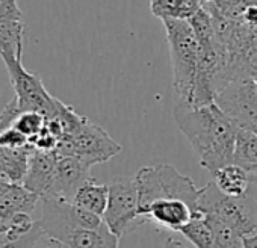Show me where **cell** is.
Segmentation results:
<instances>
[{
	"instance_id": "8992f818",
	"label": "cell",
	"mask_w": 257,
	"mask_h": 248,
	"mask_svg": "<svg viewBox=\"0 0 257 248\" xmlns=\"http://www.w3.org/2000/svg\"><path fill=\"white\" fill-rule=\"evenodd\" d=\"M0 58L8 70L10 82L14 88L16 98L22 112L34 110L44 115L46 119L52 118L56 113L61 100L53 97L44 88V83L37 73H31L23 67L22 56L14 53H4L0 55Z\"/></svg>"
},
{
	"instance_id": "8fae6325",
	"label": "cell",
	"mask_w": 257,
	"mask_h": 248,
	"mask_svg": "<svg viewBox=\"0 0 257 248\" xmlns=\"http://www.w3.org/2000/svg\"><path fill=\"white\" fill-rule=\"evenodd\" d=\"M197 213L200 212L183 200H161L149 204L138 215L143 224L152 222L164 230L180 231Z\"/></svg>"
},
{
	"instance_id": "83f0119b",
	"label": "cell",
	"mask_w": 257,
	"mask_h": 248,
	"mask_svg": "<svg viewBox=\"0 0 257 248\" xmlns=\"http://www.w3.org/2000/svg\"><path fill=\"white\" fill-rule=\"evenodd\" d=\"M162 248H189V246L185 245L183 242L177 240L176 237H170V239H167V242L164 243Z\"/></svg>"
},
{
	"instance_id": "f1b7e54d",
	"label": "cell",
	"mask_w": 257,
	"mask_h": 248,
	"mask_svg": "<svg viewBox=\"0 0 257 248\" xmlns=\"http://www.w3.org/2000/svg\"><path fill=\"white\" fill-rule=\"evenodd\" d=\"M46 248H67V246H65V245H62L59 240L49 237V240H47V243H46Z\"/></svg>"
},
{
	"instance_id": "5b68a950",
	"label": "cell",
	"mask_w": 257,
	"mask_h": 248,
	"mask_svg": "<svg viewBox=\"0 0 257 248\" xmlns=\"http://www.w3.org/2000/svg\"><path fill=\"white\" fill-rule=\"evenodd\" d=\"M198 212L225 222L242 237L257 233V203L248 194L243 197L227 195L215 182L203 186Z\"/></svg>"
},
{
	"instance_id": "52a82bcc",
	"label": "cell",
	"mask_w": 257,
	"mask_h": 248,
	"mask_svg": "<svg viewBox=\"0 0 257 248\" xmlns=\"http://www.w3.org/2000/svg\"><path fill=\"white\" fill-rule=\"evenodd\" d=\"M55 152L59 156H76L92 167L107 162L119 155L122 146L118 144L101 126L86 119L77 132L59 140Z\"/></svg>"
},
{
	"instance_id": "5bb4252c",
	"label": "cell",
	"mask_w": 257,
	"mask_h": 248,
	"mask_svg": "<svg viewBox=\"0 0 257 248\" xmlns=\"http://www.w3.org/2000/svg\"><path fill=\"white\" fill-rule=\"evenodd\" d=\"M233 164L242 167L251 183L257 185V134L246 129H239L234 147Z\"/></svg>"
},
{
	"instance_id": "4fadbf2b",
	"label": "cell",
	"mask_w": 257,
	"mask_h": 248,
	"mask_svg": "<svg viewBox=\"0 0 257 248\" xmlns=\"http://www.w3.org/2000/svg\"><path fill=\"white\" fill-rule=\"evenodd\" d=\"M41 197L26 189L23 185L11 183L10 188L0 194V233L7 231L10 219L20 212H34Z\"/></svg>"
},
{
	"instance_id": "6da1fadb",
	"label": "cell",
	"mask_w": 257,
	"mask_h": 248,
	"mask_svg": "<svg viewBox=\"0 0 257 248\" xmlns=\"http://www.w3.org/2000/svg\"><path fill=\"white\" fill-rule=\"evenodd\" d=\"M174 119L179 129L198 155L200 165L210 174L233 164L237 124L213 101L203 106H188L176 101Z\"/></svg>"
},
{
	"instance_id": "9c48e42d",
	"label": "cell",
	"mask_w": 257,
	"mask_h": 248,
	"mask_svg": "<svg viewBox=\"0 0 257 248\" xmlns=\"http://www.w3.org/2000/svg\"><path fill=\"white\" fill-rule=\"evenodd\" d=\"M215 103L240 129L257 134V82L254 77L231 80Z\"/></svg>"
},
{
	"instance_id": "cb8c5ba5",
	"label": "cell",
	"mask_w": 257,
	"mask_h": 248,
	"mask_svg": "<svg viewBox=\"0 0 257 248\" xmlns=\"http://www.w3.org/2000/svg\"><path fill=\"white\" fill-rule=\"evenodd\" d=\"M22 109L19 106L17 98L14 97L10 103L5 104L4 110L0 112V134H4L5 131L14 128V124L17 121V118L20 116Z\"/></svg>"
},
{
	"instance_id": "3957f363",
	"label": "cell",
	"mask_w": 257,
	"mask_h": 248,
	"mask_svg": "<svg viewBox=\"0 0 257 248\" xmlns=\"http://www.w3.org/2000/svg\"><path fill=\"white\" fill-rule=\"evenodd\" d=\"M43 216L40 224L47 237L59 240L67 248H118L119 237L106 222L98 228H85L73 224L64 212V200L41 197Z\"/></svg>"
},
{
	"instance_id": "7c38bea8",
	"label": "cell",
	"mask_w": 257,
	"mask_h": 248,
	"mask_svg": "<svg viewBox=\"0 0 257 248\" xmlns=\"http://www.w3.org/2000/svg\"><path fill=\"white\" fill-rule=\"evenodd\" d=\"M56 162H58L56 152H44V150L34 149L29 156L28 171L22 185L40 197L47 195L55 179Z\"/></svg>"
},
{
	"instance_id": "484cf974",
	"label": "cell",
	"mask_w": 257,
	"mask_h": 248,
	"mask_svg": "<svg viewBox=\"0 0 257 248\" xmlns=\"http://www.w3.org/2000/svg\"><path fill=\"white\" fill-rule=\"evenodd\" d=\"M22 14L17 0H0V19L22 20Z\"/></svg>"
},
{
	"instance_id": "4316f807",
	"label": "cell",
	"mask_w": 257,
	"mask_h": 248,
	"mask_svg": "<svg viewBox=\"0 0 257 248\" xmlns=\"http://www.w3.org/2000/svg\"><path fill=\"white\" fill-rule=\"evenodd\" d=\"M242 243H243V248H257V233L243 236Z\"/></svg>"
},
{
	"instance_id": "ffe728a7",
	"label": "cell",
	"mask_w": 257,
	"mask_h": 248,
	"mask_svg": "<svg viewBox=\"0 0 257 248\" xmlns=\"http://www.w3.org/2000/svg\"><path fill=\"white\" fill-rule=\"evenodd\" d=\"M213 227V248H243L242 236L225 222L206 215Z\"/></svg>"
},
{
	"instance_id": "d4e9b609",
	"label": "cell",
	"mask_w": 257,
	"mask_h": 248,
	"mask_svg": "<svg viewBox=\"0 0 257 248\" xmlns=\"http://www.w3.org/2000/svg\"><path fill=\"white\" fill-rule=\"evenodd\" d=\"M29 144V140L19 132L16 128H11L8 131H5L4 134H0V147H25Z\"/></svg>"
},
{
	"instance_id": "e0dca14e",
	"label": "cell",
	"mask_w": 257,
	"mask_h": 248,
	"mask_svg": "<svg viewBox=\"0 0 257 248\" xmlns=\"http://www.w3.org/2000/svg\"><path fill=\"white\" fill-rule=\"evenodd\" d=\"M204 5V0H150V10L155 17L189 20Z\"/></svg>"
},
{
	"instance_id": "30bf717a",
	"label": "cell",
	"mask_w": 257,
	"mask_h": 248,
	"mask_svg": "<svg viewBox=\"0 0 257 248\" xmlns=\"http://www.w3.org/2000/svg\"><path fill=\"white\" fill-rule=\"evenodd\" d=\"M91 165L76 156H59L55 170V179L50 191L44 197H55L73 201L79 188L91 179Z\"/></svg>"
},
{
	"instance_id": "277c9868",
	"label": "cell",
	"mask_w": 257,
	"mask_h": 248,
	"mask_svg": "<svg viewBox=\"0 0 257 248\" xmlns=\"http://www.w3.org/2000/svg\"><path fill=\"white\" fill-rule=\"evenodd\" d=\"M135 180L140 194L138 213L161 200H183L198 212L203 188H197L194 180L182 174L176 167L170 164L143 167L137 171Z\"/></svg>"
},
{
	"instance_id": "d6986e66",
	"label": "cell",
	"mask_w": 257,
	"mask_h": 248,
	"mask_svg": "<svg viewBox=\"0 0 257 248\" xmlns=\"http://www.w3.org/2000/svg\"><path fill=\"white\" fill-rule=\"evenodd\" d=\"M25 41V25L22 20L0 19V55L14 53L22 56Z\"/></svg>"
},
{
	"instance_id": "7a4b0ae2",
	"label": "cell",
	"mask_w": 257,
	"mask_h": 248,
	"mask_svg": "<svg viewBox=\"0 0 257 248\" xmlns=\"http://www.w3.org/2000/svg\"><path fill=\"white\" fill-rule=\"evenodd\" d=\"M170 47L173 68V89L177 101L192 106L201 77V47L189 20H162Z\"/></svg>"
},
{
	"instance_id": "44dd1931",
	"label": "cell",
	"mask_w": 257,
	"mask_h": 248,
	"mask_svg": "<svg viewBox=\"0 0 257 248\" xmlns=\"http://www.w3.org/2000/svg\"><path fill=\"white\" fill-rule=\"evenodd\" d=\"M44 126H46V116L41 115L40 112H34V110L22 112L14 124V128L19 132H22L28 140L38 135L44 129Z\"/></svg>"
},
{
	"instance_id": "603a6c76",
	"label": "cell",
	"mask_w": 257,
	"mask_h": 248,
	"mask_svg": "<svg viewBox=\"0 0 257 248\" xmlns=\"http://www.w3.org/2000/svg\"><path fill=\"white\" fill-rule=\"evenodd\" d=\"M46 236L44 230L40 224V221L35 222V227L23 237H19L16 240H7L0 248H35L40 242V239Z\"/></svg>"
},
{
	"instance_id": "7402d4cb",
	"label": "cell",
	"mask_w": 257,
	"mask_h": 248,
	"mask_svg": "<svg viewBox=\"0 0 257 248\" xmlns=\"http://www.w3.org/2000/svg\"><path fill=\"white\" fill-rule=\"evenodd\" d=\"M35 222L31 215L28 212H20L17 215H14L11 219H10V224L7 227V231H5V239L7 240H16L19 237H23L26 236L34 227H35Z\"/></svg>"
},
{
	"instance_id": "ac0fdd59",
	"label": "cell",
	"mask_w": 257,
	"mask_h": 248,
	"mask_svg": "<svg viewBox=\"0 0 257 248\" xmlns=\"http://www.w3.org/2000/svg\"><path fill=\"white\" fill-rule=\"evenodd\" d=\"M195 248H213V227L204 213H197L180 231Z\"/></svg>"
},
{
	"instance_id": "ba28073f",
	"label": "cell",
	"mask_w": 257,
	"mask_h": 248,
	"mask_svg": "<svg viewBox=\"0 0 257 248\" xmlns=\"http://www.w3.org/2000/svg\"><path fill=\"white\" fill-rule=\"evenodd\" d=\"M140 194L135 177H115L109 183L104 222L118 237L144 225L138 216Z\"/></svg>"
},
{
	"instance_id": "9a60e30c",
	"label": "cell",
	"mask_w": 257,
	"mask_h": 248,
	"mask_svg": "<svg viewBox=\"0 0 257 248\" xmlns=\"http://www.w3.org/2000/svg\"><path fill=\"white\" fill-rule=\"evenodd\" d=\"M107 201H109V185L97 183L95 179L92 177L79 188V191L76 192L73 198L74 204L89 212H94L100 216L104 215Z\"/></svg>"
},
{
	"instance_id": "2e32d148",
	"label": "cell",
	"mask_w": 257,
	"mask_h": 248,
	"mask_svg": "<svg viewBox=\"0 0 257 248\" xmlns=\"http://www.w3.org/2000/svg\"><path fill=\"white\" fill-rule=\"evenodd\" d=\"M212 176H213V182L219 188V191H222L224 194L231 195V197L246 195L248 186L251 183L246 171L236 164H228V165L219 168Z\"/></svg>"
},
{
	"instance_id": "4dcf8cb0",
	"label": "cell",
	"mask_w": 257,
	"mask_h": 248,
	"mask_svg": "<svg viewBox=\"0 0 257 248\" xmlns=\"http://www.w3.org/2000/svg\"><path fill=\"white\" fill-rule=\"evenodd\" d=\"M254 79H255V82H257V74H255V76H254Z\"/></svg>"
},
{
	"instance_id": "f546056e",
	"label": "cell",
	"mask_w": 257,
	"mask_h": 248,
	"mask_svg": "<svg viewBox=\"0 0 257 248\" xmlns=\"http://www.w3.org/2000/svg\"><path fill=\"white\" fill-rule=\"evenodd\" d=\"M5 242H7V239H5V234H4V233H0V246H2Z\"/></svg>"
}]
</instances>
